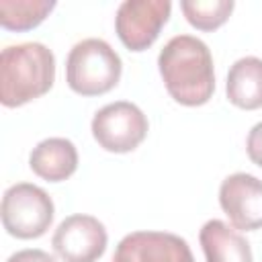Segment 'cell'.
<instances>
[{"mask_svg": "<svg viewBox=\"0 0 262 262\" xmlns=\"http://www.w3.org/2000/svg\"><path fill=\"white\" fill-rule=\"evenodd\" d=\"M158 68L168 94L178 104L201 106L215 92L211 51L192 35L172 37L158 55Z\"/></svg>", "mask_w": 262, "mask_h": 262, "instance_id": "6da1fadb", "label": "cell"}, {"mask_svg": "<svg viewBox=\"0 0 262 262\" xmlns=\"http://www.w3.org/2000/svg\"><path fill=\"white\" fill-rule=\"evenodd\" d=\"M55 57L43 43L8 45L0 53V102L23 106L53 86Z\"/></svg>", "mask_w": 262, "mask_h": 262, "instance_id": "7a4b0ae2", "label": "cell"}, {"mask_svg": "<svg viewBox=\"0 0 262 262\" xmlns=\"http://www.w3.org/2000/svg\"><path fill=\"white\" fill-rule=\"evenodd\" d=\"M123 63L119 53L102 39L76 43L66 59V82L80 96H100L121 80Z\"/></svg>", "mask_w": 262, "mask_h": 262, "instance_id": "3957f363", "label": "cell"}, {"mask_svg": "<svg viewBox=\"0 0 262 262\" xmlns=\"http://www.w3.org/2000/svg\"><path fill=\"white\" fill-rule=\"evenodd\" d=\"M53 201L37 184L16 182L2 194V225L18 239L41 237L53 223Z\"/></svg>", "mask_w": 262, "mask_h": 262, "instance_id": "277c9868", "label": "cell"}, {"mask_svg": "<svg viewBox=\"0 0 262 262\" xmlns=\"http://www.w3.org/2000/svg\"><path fill=\"white\" fill-rule=\"evenodd\" d=\"M90 127L96 143L102 149L113 154H127L147 137L149 123L137 104L117 100L98 108Z\"/></svg>", "mask_w": 262, "mask_h": 262, "instance_id": "5b68a950", "label": "cell"}, {"mask_svg": "<svg viewBox=\"0 0 262 262\" xmlns=\"http://www.w3.org/2000/svg\"><path fill=\"white\" fill-rule=\"evenodd\" d=\"M170 12L168 0H125L117 10L115 31L129 51H145L156 43Z\"/></svg>", "mask_w": 262, "mask_h": 262, "instance_id": "8992f818", "label": "cell"}, {"mask_svg": "<svg viewBox=\"0 0 262 262\" xmlns=\"http://www.w3.org/2000/svg\"><path fill=\"white\" fill-rule=\"evenodd\" d=\"M106 242L104 225L84 213L66 217L51 237V246L63 262H96L104 254Z\"/></svg>", "mask_w": 262, "mask_h": 262, "instance_id": "52a82bcc", "label": "cell"}, {"mask_svg": "<svg viewBox=\"0 0 262 262\" xmlns=\"http://www.w3.org/2000/svg\"><path fill=\"white\" fill-rule=\"evenodd\" d=\"M219 205L229 217L231 227L239 231L262 229V180L235 172L219 186Z\"/></svg>", "mask_w": 262, "mask_h": 262, "instance_id": "ba28073f", "label": "cell"}, {"mask_svg": "<svg viewBox=\"0 0 262 262\" xmlns=\"http://www.w3.org/2000/svg\"><path fill=\"white\" fill-rule=\"evenodd\" d=\"M113 262H194V256L176 233L133 231L117 244Z\"/></svg>", "mask_w": 262, "mask_h": 262, "instance_id": "9c48e42d", "label": "cell"}, {"mask_svg": "<svg viewBox=\"0 0 262 262\" xmlns=\"http://www.w3.org/2000/svg\"><path fill=\"white\" fill-rule=\"evenodd\" d=\"M31 170L47 180L61 182L68 180L78 168V149L66 137H49L39 141L29 156Z\"/></svg>", "mask_w": 262, "mask_h": 262, "instance_id": "30bf717a", "label": "cell"}, {"mask_svg": "<svg viewBox=\"0 0 262 262\" xmlns=\"http://www.w3.org/2000/svg\"><path fill=\"white\" fill-rule=\"evenodd\" d=\"M199 242L207 262H252L248 239L221 219H211L201 227Z\"/></svg>", "mask_w": 262, "mask_h": 262, "instance_id": "8fae6325", "label": "cell"}, {"mask_svg": "<svg viewBox=\"0 0 262 262\" xmlns=\"http://www.w3.org/2000/svg\"><path fill=\"white\" fill-rule=\"evenodd\" d=\"M227 100L244 111H256L262 106V59L248 55L237 59L225 82Z\"/></svg>", "mask_w": 262, "mask_h": 262, "instance_id": "7c38bea8", "label": "cell"}, {"mask_svg": "<svg viewBox=\"0 0 262 262\" xmlns=\"http://www.w3.org/2000/svg\"><path fill=\"white\" fill-rule=\"evenodd\" d=\"M55 8L53 0H0V25L6 31H31Z\"/></svg>", "mask_w": 262, "mask_h": 262, "instance_id": "4fadbf2b", "label": "cell"}, {"mask_svg": "<svg viewBox=\"0 0 262 262\" xmlns=\"http://www.w3.org/2000/svg\"><path fill=\"white\" fill-rule=\"evenodd\" d=\"M180 8L186 20L199 31L219 29L233 12L231 0H182Z\"/></svg>", "mask_w": 262, "mask_h": 262, "instance_id": "5bb4252c", "label": "cell"}, {"mask_svg": "<svg viewBox=\"0 0 262 262\" xmlns=\"http://www.w3.org/2000/svg\"><path fill=\"white\" fill-rule=\"evenodd\" d=\"M246 149H248V158L262 168V121L256 123L250 133H248V141H246Z\"/></svg>", "mask_w": 262, "mask_h": 262, "instance_id": "9a60e30c", "label": "cell"}, {"mask_svg": "<svg viewBox=\"0 0 262 262\" xmlns=\"http://www.w3.org/2000/svg\"><path fill=\"white\" fill-rule=\"evenodd\" d=\"M6 262H55V258L39 248H29V250H18L14 252Z\"/></svg>", "mask_w": 262, "mask_h": 262, "instance_id": "2e32d148", "label": "cell"}]
</instances>
